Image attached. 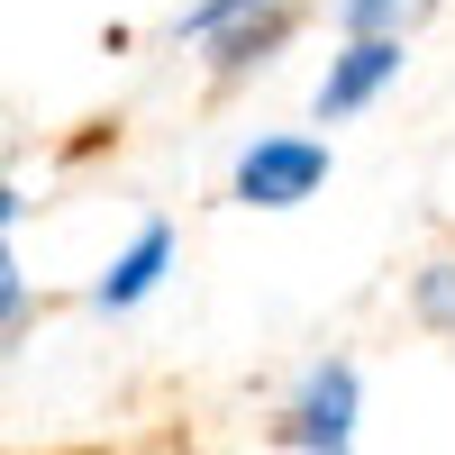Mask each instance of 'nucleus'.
<instances>
[{
    "label": "nucleus",
    "instance_id": "obj_1",
    "mask_svg": "<svg viewBox=\"0 0 455 455\" xmlns=\"http://www.w3.org/2000/svg\"><path fill=\"white\" fill-rule=\"evenodd\" d=\"M274 437L300 446V455H347V437H355V364H310Z\"/></svg>",
    "mask_w": 455,
    "mask_h": 455
},
{
    "label": "nucleus",
    "instance_id": "obj_2",
    "mask_svg": "<svg viewBox=\"0 0 455 455\" xmlns=\"http://www.w3.org/2000/svg\"><path fill=\"white\" fill-rule=\"evenodd\" d=\"M319 182H328V146H310V137H255L237 156V201H255V210H291Z\"/></svg>",
    "mask_w": 455,
    "mask_h": 455
},
{
    "label": "nucleus",
    "instance_id": "obj_3",
    "mask_svg": "<svg viewBox=\"0 0 455 455\" xmlns=\"http://www.w3.org/2000/svg\"><path fill=\"white\" fill-rule=\"evenodd\" d=\"M401 73V36H355L347 55L328 64V83H319V119H347V109H364L373 92H383Z\"/></svg>",
    "mask_w": 455,
    "mask_h": 455
},
{
    "label": "nucleus",
    "instance_id": "obj_4",
    "mask_svg": "<svg viewBox=\"0 0 455 455\" xmlns=\"http://www.w3.org/2000/svg\"><path fill=\"white\" fill-rule=\"evenodd\" d=\"M164 264H173V228H137V246L100 274V291H92V300H100V310H137V300L164 283Z\"/></svg>",
    "mask_w": 455,
    "mask_h": 455
},
{
    "label": "nucleus",
    "instance_id": "obj_5",
    "mask_svg": "<svg viewBox=\"0 0 455 455\" xmlns=\"http://www.w3.org/2000/svg\"><path fill=\"white\" fill-rule=\"evenodd\" d=\"M283 28H291V0H283V10H264V19H246V28H228V36H210V73H219V83H228V73H246L255 55L283 46Z\"/></svg>",
    "mask_w": 455,
    "mask_h": 455
},
{
    "label": "nucleus",
    "instance_id": "obj_6",
    "mask_svg": "<svg viewBox=\"0 0 455 455\" xmlns=\"http://www.w3.org/2000/svg\"><path fill=\"white\" fill-rule=\"evenodd\" d=\"M337 10H347V28H355V36H401L410 19H428L437 0H337Z\"/></svg>",
    "mask_w": 455,
    "mask_h": 455
},
{
    "label": "nucleus",
    "instance_id": "obj_7",
    "mask_svg": "<svg viewBox=\"0 0 455 455\" xmlns=\"http://www.w3.org/2000/svg\"><path fill=\"white\" fill-rule=\"evenodd\" d=\"M264 10H283V0H201V10H182V36H228V28H246Z\"/></svg>",
    "mask_w": 455,
    "mask_h": 455
},
{
    "label": "nucleus",
    "instance_id": "obj_8",
    "mask_svg": "<svg viewBox=\"0 0 455 455\" xmlns=\"http://www.w3.org/2000/svg\"><path fill=\"white\" fill-rule=\"evenodd\" d=\"M419 319L455 328V264H428V274H419Z\"/></svg>",
    "mask_w": 455,
    "mask_h": 455
},
{
    "label": "nucleus",
    "instance_id": "obj_9",
    "mask_svg": "<svg viewBox=\"0 0 455 455\" xmlns=\"http://www.w3.org/2000/svg\"><path fill=\"white\" fill-rule=\"evenodd\" d=\"M19 300H28V283H19V264L0 255V319H19Z\"/></svg>",
    "mask_w": 455,
    "mask_h": 455
},
{
    "label": "nucleus",
    "instance_id": "obj_10",
    "mask_svg": "<svg viewBox=\"0 0 455 455\" xmlns=\"http://www.w3.org/2000/svg\"><path fill=\"white\" fill-rule=\"evenodd\" d=\"M10 210H19V192H0V228H10Z\"/></svg>",
    "mask_w": 455,
    "mask_h": 455
}]
</instances>
